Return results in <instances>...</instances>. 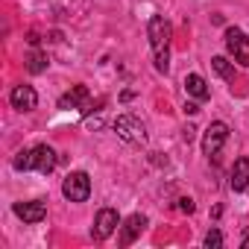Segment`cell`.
<instances>
[{
    "label": "cell",
    "instance_id": "obj_1",
    "mask_svg": "<svg viewBox=\"0 0 249 249\" xmlns=\"http://www.w3.org/2000/svg\"><path fill=\"white\" fill-rule=\"evenodd\" d=\"M147 36H150L156 71H159V73H167V71H170V36H173L167 18H164V15H153L150 24H147Z\"/></svg>",
    "mask_w": 249,
    "mask_h": 249
},
{
    "label": "cell",
    "instance_id": "obj_2",
    "mask_svg": "<svg viewBox=\"0 0 249 249\" xmlns=\"http://www.w3.org/2000/svg\"><path fill=\"white\" fill-rule=\"evenodd\" d=\"M56 150L53 147H47V144H38V147H33V150H21L18 156H15V161H12V167L15 170H38V173H53V167H56Z\"/></svg>",
    "mask_w": 249,
    "mask_h": 249
},
{
    "label": "cell",
    "instance_id": "obj_3",
    "mask_svg": "<svg viewBox=\"0 0 249 249\" xmlns=\"http://www.w3.org/2000/svg\"><path fill=\"white\" fill-rule=\"evenodd\" d=\"M114 132H117L120 141H126V144H144L147 141V126L132 114H120L114 120Z\"/></svg>",
    "mask_w": 249,
    "mask_h": 249
},
{
    "label": "cell",
    "instance_id": "obj_4",
    "mask_svg": "<svg viewBox=\"0 0 249 249\" xmlns=\"http://www.w3.org/2000/svg\"><path fill=\"white\" fill-rule=\"evenodd\" d=\"M62 194H65V199H71V202H85L88 194H91V176H88L85 170L68 173L65 182H62Z\"/></svg>",
    "mask_w": 249,
    "mask_h": 249
},
{
    "label": "cell",
    "instance_id": "obj_5",
    "mask_svg": "<svg viewBox=\"0 0 249 249\" xmlns=\"http://www.w3.org/2000/svg\"><path fill=\"white\" fill-rule=\"evenodd\" d=\"M226 50L234 56L237 65L249 68V36L243 30H237V27H229L226 30Z\"/></svg>",
    "mask_w": 249,
    "mask_h": 249
},
{
    "label": "cell",
    "instance_id": "obj_6",
    "mask_svg": "<svg viewBox=\"0 0 249 249\" xmlns=\"http://www.w3.org/2000/svg\"><path fill=\"white\" fill-rule=\"evenodd\" d=\"M229 141V126L223 120H214L211 126L205 129V135H202V153L208 156V159H214L220 150H223V144Z\"/></svg>",
    "mask_w": 249,
    "mask_h": 249
},
{
    "label": "cell",
    "instance_id": "obj_7",
    "mask_svg": "<svg viewBox=\"0 0 249 249\" xmlns=\"http://www.w3.org/2000/svg\"><path fill=\"white\" fill-rule=\"evenodd\" d=\"M117 226H120V214L114 208H100L97 211V220H94V237L97 240H106V237H111L117 231Z\"/></svg>",
    "mask_w": 249,
    "mask_h": 249
},
{
    "label": "cell",
    "instance_id": "obj_8",
    "mask_svg": "<svg viewBox=\"0 0 249 249\" xmlns=\"http://www.w3.org/2000/svg\"><path fill=\"white\" fill-rule=\"evenodd\" d=\"M12 211L24 220V223H41L47 217V202L44 199H30V202H15Z\"/></svg>",
    "mask_w": 249,
    "mask_h": 249
},
{
    "label": "cell",
    "instance_id": "obj_9",
    "mask_svg": "<svg viewBox=\"0 0 249 249\" xmlns=\"http://www.w3.org/2000/svg\"><path fill=\"white\" fill-rule=\"evenodd\" d=\"M9 103H12V108H18V111H33V108L38 106V94H36L33 85H15L12 94H9Z\"/></svg>",
    "mask_w": 249,
    "mask_h": 249
},
{
    "label": "cell",
    "instance_id": "obj_10",
    "mask_svg": "<svg viewBox=\"0 0 249 249\" xmlns=\"http://www.w3.org/2000/svg\"><path fill=\"white\" fill-rule=\"evenodd\" d=\"M229 188H231L234 194H240V191L249 188V159H246V156H240V159L234 161L231 176H229Z\"/></svg>",
    "mask_w": 249,
    "mask_h": 249
},
{
    "label": "cell",
    "instance_id": "obj_11",
    "mask_svg": "<svg viewBox=\"0 0 249 249\" xmlns=\"http://www.w3.org/2000/svg\"><path fill=\"white\" fill-rule=\"evenodd\" d=\"M144 226H147V217H144V214H132L126 223L120 226V243H123V246H129V243L144 231Z\"/></svg>",
    "mask_w": 249,
    "mask_h": 249
},
{
    "label": "cell",
    "instance_id": "obj_12",
    "mask_svg": "<svg viewBox=\"0 0 249 249\" xmlns=\"http://www.w3.org/2000/svg\"><path fill=\"white\" fill-rule=\"evenodd\" d=\"M85 103H88V88H85V85H73L68 94L59 97V108H65V111H68V108H79V106H85Z\"/></svg>",
    "mask_w": 249,
    "mask_h": 249
},
{
    "label": "cell",
    "instance_id": "obj_13",
    "mask_svg": "<svg viewBox=\"0 0 249 249\" xmlns=\"http://www.w3.org/2000/svg\"><path fill=\"white\" fill-rule=\"evenodd\" d=\"M185 91H188L194 100H208V97H211V88H208V82H205L199 73H188V76H185Z\"/></svg>",
    "mask_w": 249,
    "mask_h": 249
},
{
    "label": "cell",
    "instance_id": "obj_14",
    "mask_svg": "<svg viewBox=\"0 0 249 249\" xmlns=\"http://www.w3.org/2000/svg\"><path fill=\"white\" fill-rule=\"evenodd\" d=\"M211 68H214L223 79H229V82L234 79V62H229L226 56H214V59H211Z\"/></svg>",
    "mask_w": 249,
    "mask_h": 249
},
{
    "label": "cell",
    "instance_id": "obj_15",
    "mask_svg": "<svg viewBox=\"0 0 249 249\" xmlns=\"http://www.w3.org/2000/svg\"><path fill=\"white\" fill-rule=\"evenodd\" d=\"M47 65H50V59H47V53H41V50H36V53L27 59V71H30V73H41V71H47Z\"/></svg>",
    "mask_w": 249,
    "mask_h": 249
},
{
    "label": "cell",
    "instance_id": "obj_16",
    "mask_svg": "<svg viewBox=\"0 0 249 249\" xmlns=\"http://www.w3.org/2000/svg\"><path fill=\"white\" fill-rule=\"evenodd\" d=\"M202 243H205L208 249H217V246H223V234H220L217 229H211V231L205 234V240H202Z\"/></svg>",
    "mask_w": 249,
    "mask_h": 249
},
{
    "label": "cell",
    "instance_id": "obj_17",
    "mask_svg": "<svg viewBox=\"0 0 249 249\" xmlns=\"http://www.w3.org/2000/svg\"><path fill=\"white\" fill-rule=\"evenodd\" d=\"M179 211L194 214V199H191V196H182V199H179Z\"/></svg>",
    "mask_w": 249,
    "mask_h": 249
},
{
    "label": "cell",
    "instance_id": "obj_18",
    "mask_svg": "<svg viewBox=\"0 0 249 249\" xmlns=\"http://www.w3.org/2000/svg\"><path fill=\"white\" fill-rule=\"evenodd\" d=\"M196 111H199L196 103H185V114H196Z\"/></svg>",
    "mask_w": 249,
    "mask_h": 249
},
{
    "label": "cell",
    "instance_id": "obj_19",
    "mask_svg": "<svg viewBox=\"0 0 249 249\" xmlns=\"http://www.w3.org/2000/svg\"><path fill=\"white\" fill-rule=\"evenodd\" d=\"M100 123H103V120H100V117H94V120H91V117H88V129H97V126H100Z\"/></svg>",
    "mask_w": 249,
    "mask_h": 249
},
{
    "label": "cell",
    "instance_id": "obj_20",
    "mask_svg": "<svg viewBox=\"0 0 249 249\" xmlns=\"http://www.w3.org/2000/svg\"><path fill=\"white\" fill-rule=\"evenodd\" d=\"M243 249H249V231H246V237H243Z\"/></svg>",
    "mask_w": 249,
    "mask_h": 249
}]
</instances>
